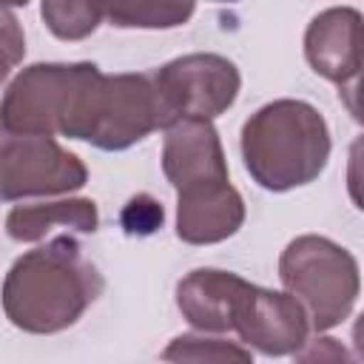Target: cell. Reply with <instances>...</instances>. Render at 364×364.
Returning <instances> with one entry per match:
<instances>
[{
    "instance_id": "cell-1",
    "label": "cell",
    "mask_w": 364,
    "mask_h": 364,
    "mask_svg": "<svg viewBox=\"0 0 364 364\" xmlns=\"http://www.w3.org/2000/svg\"><path fill=\"white\" fill-rule=\"evenodd\" d=\"M102 287L100 270L82 256V247L63 233L23 253L9 267L3 310L17 330L51 336L77 324Z\"/></svg>"
},
{
    "instance_id": "cell-2",
    "label": "cell",
    "mask_w": 364,
    "mask_h": 364,
    "mask_svg": "<svg viewBox=\"0 0 364 364\" xmlns=\"http://www.w3.org/2000/svg\"><path fill=\"white\" fill-rule=\"evenodd\" d=\"M330 128L304 100H273L242 125V159L256 185L284 193L310 185L330 159Z\"/></svg>"
},
{
    "instance_id": "cell-3",
    "label": "cell",
    "mask_w": 364,
    "mask_h": 364,
    "mask_svg": "<svg viewBox=\"0 0 364 364\" xmlns=\"http://www.w3.org/2000/svg\"><path fill=\"white\" fill-rule=\"evenodd\" d=\"M173 122L154 71L102 74L94 65L74 91L60 134L100 151H125Z\"/></svg>"
},
{
    "instance_id": "cell-4",
    "label": "cell",
    "mask_w": 364,
    "mask_h": 364,
    "mask_svg": "<svg viewBox=\"0 0 364 364\" xmlns=\"http://www.w3.org/2000/svg\"><path fill=\"white\" fill-rule=\"evenodd\" d=\"M279 279L284 290L307 310L310 324L333 330L341 324L361 290L358 262L327 236H296L279 259Z\"/></svg>"
},
{
    "instance_id": "cell-5",
    "label": "cell",
    "mask_w": 364,
    "mask_h": 364,
    "mask_svg": "<svg viewBox=\"0 0 364 364\" xmlns=\"http://www.w3.org/2000/svg\"><path fill=\"white\" fill-rule=\"evenodd\" d=\"M94 63H37L23 68L3 94L0 122L9 136H54L80 82Z\"/></svg>"
},
{
    "instance_id": "cell-6",
    "label": "cell",
    "mask_w": 364,
    "mask_h": 364,
    "mask_svg": "<svg viewBox=\"0 0 364 364\" xmlns=\"http://www.w3.org/2000/svg\"><path fill=\"white\" fill-rule=\"evenodd\" d=\"M85 179L88 171L80 156L63 151L54 136H3L0 193L6 202L74 193Z\"/></svg>"
},
{
    "instance_id": "cell-7",
    "label": "cell",
    "mask_w": 364,
    "mask_h": 364,
    "mask_svg": "<svg viewBox=\"0 0 364 364\" xmlns=\"http://www.w3.org/2000/svg\"><path fill=\"white\" fill-rule=\"evenodd\" d=\"M173 119H213L236 102L239 71L222 54H185L154 71Z\"/></svg>"
},
{
    "instance_id": "cell-8",
    "label": "cell",
    "mask_w": 364,
    "mask_h": 364,
    "mask_svg": "<svg viewBox=\"0 0 364 364\" xmlns=\"http://www.w3.org/2000/svg\"><path fill=\"white\" fill-rule=\"evenodd\" d=\"M162 171L176 196L230 185L222 142L210 119H176L165 128Z\"/></svg>"
},
{
    "instance_id": "cell-9",
    "label": "cell",
    "mask_w": 364,
    "mask_h": 364,
    "mask_svg": "<svg viewBox=\"0 0 364 364\" xmlns=\"http://www.w3.org/2000/svg\"><path fill=\"white\" fill-rule=\"evenodd\" d=\"M233 330L245 344L264 355H296L307 344V330L310 318L307 310L290 296V293H276L250 284Z\"/></svg>"
},
{
    "instance_id": "cell-10",
    "label": "cell",
    "mask_w": 364,
    "mask_h": 364,
    "mask_svg": "<svg viewBox=\"0 0 364 364\" xmlns=\"http://www.w3.org/2000/svg\"><path fill=\"white\" fill-rule=\"evenodd\" d=\"M304 57L316 74L344 85L364 68V17L358 9L333 6L316 14L304 34Z\"/></svg>"
},
{
    "instance_id": "cell-11",
    "label": "cell",
    "mask_w": 364,
    "mask_h": 364,
    "mask_svg": "<svg viewBox=\"0 0 364 364\" xmlns=\"http://www.w3.org/2000/svg\"><path fill=\"white\" fill-rule=\"evenodd\" d=\"M250 282L230 270H213L199 267L191 270L176 284V307L193 324L196 330L208 333H225L233 330L239 304L247 293Z\"/></svg>"
},
{
    "instance_id": "cell-12",
    "label": "cell",
    "mask_w": 364,
    "mask_h": 364,
    "mask_svg": "<svg viewBox=\"0 0 364 364\" xmlns=\"http://www.w3.org/2000/svg\"><path fill=\"white\" fill-rule=\"evenodd\" d=\"M245 222V202L233 185L176 196V236L188 245H213L233 236Z\"/></svg>"
},
{
    "instance_id": "cell-13",
    "label": "cell",
    "mask_w": 364,
    "mask_h": 364,
    "mask_svg": "<svg viewBox=\"0 0 364 364\" xmlns=\"http://www.w3.org/2000/svg\"><path fill=\"white\" fill-rule=\"evenodd\" d=\"M97 225H100V213L94 199H54V202L14 205L6 216V233L14 242H40L54 228H65L68 233H94Z\"/></svg>"
},
{
    "instance_id": "cell-14",
    "label": "cell",
    "mask_w": 364,
    "mask_h": 364,
    "mask_svg": "<svg viewBox=\"0 0 364 364\" xmlns=\"http://www.w3.org/2000/svg\"><path fill=\"white\" fill-rule=\"evenodd\" d=\"M162 358L168 364H253L242 344L205 336H176L162 350Z\"/></svg>"
},
{
    "instance_id": "cell-15",
    "label": "cell",
    "mask_w": 364,
    "mask_h": 364,
    "mask_svg": "<svg viewBox=\"0 0 364 364\" xmlns=\"http://www.w3.org/2000/svg\"><path fill=\"white\" fill-rule=\"evenodd\" d=\"M193 3H114L105 17L119 28H173L193 14Z\"/></svg>"
},
{
    "instance_id": "cell-16",
    "label": "cell",
    "mask_w": 364,
    "mask_h": 364,
    "mask_svg": "<svg viewBox=\"0 0 364 364\" xmlns=\"http://www.w3.org/2000/svg\"><path fill=\"white\" fill-rule=\"evenodd\" d=\"M40 14L46 20V26L51 28V34H57L60 40H82L88 37L105 17V6L97 3H57L48 0L40 6Z\"/></svg>"
},
{
    "instance_id": "cell-17",
    "label": "cell",
    "mask_w": 364,
    "mask_h": 364,
    "mask_svg": "<svg viewBox=\"0 0 364 364\" xmlns=\"http://www.w3.org/2000/svg\"><path fill=\"white\" fill-rule=\"evenodd\" d=\"M162 222H165V210L148 193L131 196L128 205L119 213V225L128 236H151L156 228H162Z\"/></svg>"
},
{
    "instance_id": "cell-18",
    "label": "cell",
    "mask_w": 364,
    "mask_h": 364,
    "mask_svg": "<svg viewBox=\"0 0 364 364\" xmlns=\"http://www.w3.org/2000/svg\"><path fill=\"white\" fill-rule=\"evenodd\" d=\"M293 361L296 364H358L353 358V353L338 338H330V336H318V338L307 341L293 355Z\"/></svg>"
},
{
    "instance_id": "cell-19",
    "label": "cell",
    "mask_w": 364,
    "mask_h": 364,
    "mask_svg": "<svg viewBox=\"0 0 364 364\" xmlns=\"http://www.w3.org/2000/svg\"><path fill=\"white\" fill-rule=\"evenodd\" d=\"M347 193L353 205L364 213V134L355 136L347 151Z\"/></svg>"
},
{
    "instance_id": "cell-20",
    "label": "cell",
    "mask_w": 364,
    "mask_h": 364,
    "mask_svg": "<svg viewBox=\"0 0 364 364\" xmlns=\"http://www.w3.org/2000/svg\"><path fill=\"white\" fill-rule=\"evenodd\" d=\"M338 100L344 102V108L350 111V117L364 125V68L344 85H338Z\"/></svg>"
},
{
    "instance_id": "cell-21",
    "label": "cell",
    "mask_w": 364,
    "mask_h": 364,
    "mask_svg": "<svg viewBox=\"0 0 364 364\" xmlns=\"http://www.w3.org/2000/svg\"><path fill=\"white\" fill-rule=\"evenodd\" d=\"M3 17V48H6V60H3V74L11 71L14 60L23 54V34L17 31V23H14V14L11 9H3L0 11Z\"/></svg>"
},
{
    "instance_id": "cell-22",
    "label": "cell",
    "mask_w": 364,
    "mask_h": 364,
    "mask_svg": "<svg viewBox=\"0 0 364 364\" xmlns=\"http://www.w3.org/2000/svg\"><path fill=\"white\" fill-rule=\"evenodd\" d=\"M353 347H355V353H358V358L364 361V313L355 318V324H353Z\"/></svg>"
}]
</instances>
